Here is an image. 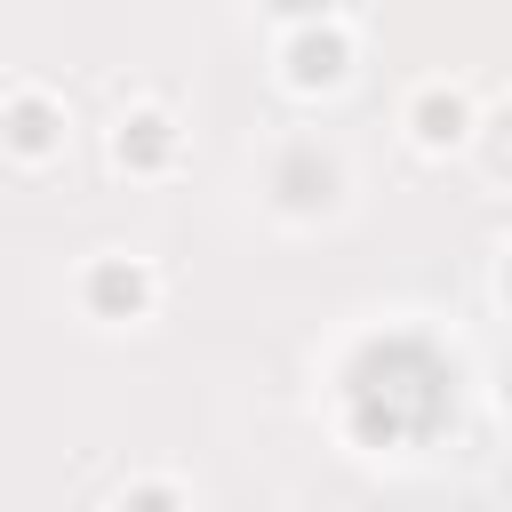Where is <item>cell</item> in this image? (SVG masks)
<instances>
[{"instance_id": "1", "label": "cell", "mask_w": 512, "mask_h": 512, "mask_svg": "<svg viewBox=\"0 0 512 512\" xmlns=\"http://www.w3.org/2000/svg\"><path fill=\"white\" fill-rule=\"evenodd\" d=\"M456 408V376L432 344L384 336L352 360V432L360 440H424Z\"/></svg>"}, {"instance_id": "2", "label": "cell", "mask_w": 512, "mask_h": 512, "mask_svg": "<svg viewBox=\"0 0 512 512\" xmlns=\"http://www.w3.org/2000/svg\"><path fill=\"white\" fill-rule=\"evenodd\" d=\"M288 64H296V80H336V72H344V40H336V32L296 40V56H288Z\"/></svg>"}, {"instance_id": "3", "label": "cell", "mask_w": 512, "mask_h": 512, "mask_svg": "<svg viewBox=\"0 0 512 512\" xmlns=\"http://www.w3.org/2000/svg\"><path fill=\"white\" fill-rule=\"evenodd\" d=\"M96 304H104V312H120V304H144V272H128V264H104V272H96Z\"/></svg>"}, {"instance_id": "4", "label": "cell", "mask_w": 512, "mask_h": 512, "mask_svg": "<svg viewBox=\"0 0 512 512\" xmlns=\"http://www.w3.org/2000/svg\"><path fill=\"white\" fill-rule=\"evenodd\" d=\"M416 120H424V136H432V144H448V136L464 128V112H456V96H424V104H416Z\"/></svg>"}, {"instance_id": "5", "label": "cell", "mask_w": 512, "mask_h": 512, "mask_svg": "<svg viewBox=\"0 0 512 512\" xmlns=\"http://www.w3.org/2000/svg\"><path fill=\"white\" fill-rule=\"evenodd\" d=\"M8 136H16L24 152H40V144L56 136V120H48V104H16V120H8Z\"/></svg>"}, {"instance_id": "6", "label": "cell", "mask_w": 512, "mask_h": 512, "mask_svg": "<svg viewBox=\"0 0 512 512\" xmlns=\"http://www.w3.org/2000/svg\"><path fill=\"white\" fill-rule=\"evenodd\" d=\"M120 152H136V160H160V152H168V136H160V120H136V128L120 136Z\"/></svg>"}, {"instance_id": "7", "label": "cell", "mask_w": 512, "mask_h": 512, "mask_svg": "<svg viewBox=\"0 0 512 512\" xmlns=\"http://www.w3.org/2000/svg\"><path fill=\"white\" fill-rule=\"evenodd\" d=\"M128 512H176V496L168 488H144V496H128Z\"/></svg>"}, {"instance_id": "8", "label": "cell", "mask_w": 512, "mask_h": 512, "mask_svg": "<svg viewBox=\"0 0 512 512\" xmlns=\"http://www.w3.org/2000/svg\"><path fill=\"white\" fill-rule=\"evenodd\" d=\"M272 8H288V16H312V8H328V0H272Z\"/></svg>"}]
</instances>
